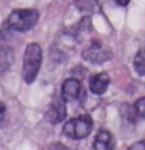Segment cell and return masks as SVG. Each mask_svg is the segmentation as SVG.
I'll use <instances>...</instances> for the list:
<instances>
[{
  "mask_svg": "<svg viewBox=\"0 0 145 150\" xmlns=\"http://www.w3.org/2000/svg\"><path fill=\"white\" fill-rule=\"evenodd\" d=\"M76 6L82 13H87V14H93V13H97L99 11L97 0H76Z\"/></svg>",
  "mask_w": 145,
  "mask_h": 150,
  "instance_id": "10",
  "label": "cell"
},
{
  "mask_svg": "<svg viewBox=\"0 0 145 150\" xmlns=\"http://www.w3.org/2000/svg\"><path fill=\"white\" fill-rule=\"evenodd\" d=\"M110 87V74L107 73H99V74H93L90 77V90L94 94H103Z\"/></svg>",
  "mask_w": 145,
  "mask_h": 150,
  "instance_id": "7",
  "label": "cell"
},
{
  "mask_svg": "<svg viewBox=\"0 0 145 150\" xmlns=\"http://www.w3.org/2000/svg\"><path fill=\"white\" fill-rule=\"evenodd\" d=\"M62 96L65 101H77V99L85 98L87 93L82 87L80 79H77V77H68L62 85Z\"/></svg>",
  "mask_w": 145,
  "mask_h": 150,
  "instance_id": "6",
  "label": "cell"
},
{
  "mask_svg": "<svg viewBox=\"0 0 145 150\" xmlns=\"http://www.w3.org/2000/svg\"><path fill=\"white\" fill-rule=\"evenodd\" d=\"M42 65V48L39 43H30L23 54V65H22V76L26 84H32L36 81Z\"/></svg>",
  "mask_w": 145,
  "mask_h": 150,
  "instance_id": "1",
  "label": "cell"
},
{
  "mask_svg": "<svg viewBox=\"0 0 145 150\" xmlns=\"http://www.w3.org/2000/svg\"><path fill=\"white\" fill-rule=\"evenodd\" d=\"M39 20V13L36 9H15L9 14L6 25L11 31L23 33L36 26Z\"/></svg>",
  "mask_w": 145,
  "mask_h": 150,
  "instance_id": "2",
  "label": "cell"
},
{
  "mask_svg": "<svg viewBox=\"0 0 145 150\" xmlns=\"http://www.w3.org/2000/svg\"><path fill=\"white\" fill-rule=\"evenodd\" d=\"M93 130V119L90 115L72 118L63 124V133L71 139H83Z\"/></svg>",
  "mask_w": 145,
  "mask_h": 150,
  "instance_id": "3",
  "label": "cell"
},
{
  "mask_svg": "<svg viewBox=\"0 0 145 150\" xmlns=\"http://www.w3.org/2000/svg\"><path fill=\"white\" fill-rule=\"evenodd\" d=\"M116 3L119 5V6H127L128 3H130V0H114Z\"/></svg>",
  "mask_w": 145,
  "mask_h": 150,
  "instance_id": "15",
  "label": "cell"
},
{
  "mask_svg": "<svg viewBox=\"0 0 145 150\" xmlns=\"http://www.w3.org/2000/svg\"><path fill=\"white\" fill-rule=\"evenodd\" d=\"M134 108H136V112L137 115L141 116V118L145 119V96L141 98V99H137L136 104H134Z\"/></svg>",
  "mask_w": 145,
  "mask_h": 150,
  "instance_id": "12",
  "label": "cell"
},
{
  "mask_svg": "<svg viewBox=\"0 0 145 150\" xmlns=\"http://www.w3.org/2000/svg\"><path fill=\"white\" fill-rule=\"evenodd\" d=\"M127 150H145V139H141L134 144H131Z\"/></svg>",
  "mask_w": 145,
  "mask_h": 150,
  "instance_id": "13",
  "label": "cell"
},
{
  "mask_svg": "<svg viewBox=\"0 0 145 150\" xmlns=\"http://www.w3.org/2000/svg\"><path fill=\"white\" fill-rule=\"evenodd\" d=\"M82 56L91 64H103L111 59V51L99 40H93L88 47H85Z\"/></svg>",
  "mask_w": 145,
  "mask_h": 150,
  "instance_id": "4",
  "label": "cell"
},
{
  "mask_svg": "<svg viewBox=\"0 0 145 150\" xmlns=\"http://www.w3.org/2000/svg\"><path fill=\"white\" fill-rule=\"evenodd\" d=\"M66 118V101L63 96H54L49 102L48 112H46V119L51 124H59L65 121Z\"/></svg>",
  "mask_w": 145,
  "mask_h": 150,
  "instance_id": "5",
  "label": "cell"
},
{
  "mask_svg": "<svg viewBox=\"0 0 145 150\" xmlns=\"http://www.w3.org/2000/svg\"><path fill=\"white\" fill-rule=\"evenodd\" d=\"M5 119H6V105L0 102V125H3Z\"/></svg>",
  "mask_w": 145,
  "mask_h": 150,
  "instance_id": "14",
  "label": "cell"
},
{
  "mask_svg": "<svg viewBox=\"0 0 145 150\" xmlns=\"http://www.w3.org/2000/svg\"><path fill=\"white\" fill-rule=\"evenodd\" d=\"M114 138L108 130H99L94 138V150H113Z\"/></svg>",
  "mask_w": 145,
  "mask_h": 150,
  "instance_id": "8",
  "label": "cell"
},
{
  "mask_svg": "<svg viewBox=\"0 0 145 150\" xmlns=\"http://www.w3.org/2000/svg\"><path fill=\"white\" fill-rule=\"evenodd\" d=\"M133 67H134L136 73L139 76H145V47H142L136 53L134 60H133Z\"/></svg>",
  "mask_w": 145,
  "mask_h": 150,
  "instance_id": "11",
  "label": "cell"
},
{
  "mask_svg": "<svg viewBox=\"0 0 145 150\" xmlns=\"http://www.w3.org/2000/svg\"><path fill=\"white\" fill-rule=\"evenodd\" d=\"M13 57L14 54L11 51V48L0 45V73H3L9 68V65L13 64Z\"/></svg>",
  "mask_w": 145,
  "mask_h": 150,
  "instance_id": "9",
  "label": "cell"
}]
</instances>
